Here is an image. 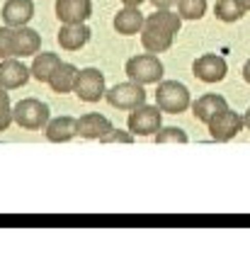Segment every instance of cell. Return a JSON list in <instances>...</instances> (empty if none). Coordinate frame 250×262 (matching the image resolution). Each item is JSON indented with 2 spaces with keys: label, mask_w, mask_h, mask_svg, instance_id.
<instances>
[{
  "label": "cell",
  "mask_w": 250,
  "mask_h": 262,
  "mask_svg": "<svg viewBox=\"0 0 250 262\" xmlns=\"http://www.w3.org/2000/svg\"><path fill=\"white\" fill-rule=\"evenodd\" d=\"M180 27H182L180 12H170V8H156V12L146 17V25L141 29V44L151 54H163L173 47Z\"/></svg>",
  "instance_id": "obj_1"
},
{
  "label": "cell",
  "mask_w": 250,
  "mask_h": 262,
  "mask_svg": "<svg viewBox=\"0 0 250 262\" xmlns=\"http://www.w3.org/2000/svg\"><path fill=\"white\" fill-rule=\"evenodd\" d=\"M124 71L129 75V80L134 83H141V85H153V83H160L163 78V61L156 56V54H139V56H131L124 66Z\"/></svg>",
  "instance_id": "obj_2"
},
{
  "label": "cell",
  "mask_w": 250,
  "mask_h": 262,
  "mask_svg": "<svg viewBox=\"0 0 250 262\" xmlns=\"http://www.w3.org/2000/svg\"><path fill=\"white\" fill-rule=\"evenodd\" d=\"M156 104L168 114H180L192 104V97H190V90H187L185 83H180V80H163V83H158Z\"/></svg>",
  "instance_id": "obj_3"
},
{
  "label": "cell",
  "mask_w": 250,
  "mask_h": 262,
  "mask_svg": "<svg viewBox=\"0 0 250 262\" xmlns=\"http://www.w3.org/2000/svg\"><path fill=\"white\" fill-rule=\"evenodd\" d=\"M12 117H15V124L22 129L39 131L49 124V107L37 97H27L12 107Z\"/></svg>",
  "instance_id": "obj_4"
},
{
  "label": "cell",
  "mask_w": 250,
  "mask_h": 262,
  "mask_svg": "<svg viewBox=\"0 0 250 262\" xmlns=\"http://www.w3.org/2000/svg\"><path fill=\"white\" fill-rule=\"evenodd\" d=\"M163 129V110L153 104H141L129 114V131L134 136H156Z\"/></svg>",
  "instance_id": "obj_5"
},
{
  "label": "cell",
  "mask_w": 250,
  "mask_h": 262,
  "mask_svg": "<svg viewBox=\"0 0 250 262\" xmlns=\"http://www.w3.org/2000/svg\"><path fill=\"white\" fill-rule=\"evenodd\" d=\"M107 102L117 110H136L141 104H146V90L141 83L127 80V83H117L114 88L107 90Z\"/></svg>",
  "instance_id": "obj_6"
},
{
  "label": "cell",
  "mask_w": 250,
  "mask_h": 262,
  "mask_svg": "<svg viewBox=\"0 0 250 262\" xmlns=\"http://www.w3.org/2000/svg\"><path fill=\"white\" fill-rule=\"evenodd\" d=\"M73 93L78 95L83 102H100L102 97L107 95V90H105V75H102L97 68H83V71L78 73Z\"/></svg>",
  "instance_id": "obj_7"
},
{
  "label": "cell",
  "mask_w": 250,
  "mask_h": 262,
  "mask_svg": "<svg viewBox=\"0 0 250 262\" xmlns=\"http://www.w3.org/2000/svg\"><path fill=\"white\" fill-rule=\"evenodd\" d=\"M209 126V136L214 141H219V143H226V141H231L238 136V131L245 126L243 122V117L238 112H231V110H223L214 117L212 122L206 124Z\"/></svg>",
  "instance_id": "obj_8"
},
{
  "label": "cell",
  "mask_w": 250,
  "mask_h": 262,
  "mask_svg": "<svg viewBox=\"0 0 250 262\" xmlns=\"http://www.w3.org/2000/svg\"><path fill=\"white\" fill-rule=\"evenodd\" d=\"M192 73L202 83H221L223 78H226V73H228V63L219 54H202L192 63Z\"/></svg>",
  "instance_id": "obj_9"
},
{
  "label": "cell",
  "mask_w": 250,
  "mask_h": 262,
  "mask_svg": "<svg viewBox=\"0 0 250 262\" xmlns=\"http://www.w3.org/2000/svg\"><path fill=\"white\" fill-rule=\"evenodd\" d=\"M32 68L17 61V56L12 58H0V88L5 90H17L29 80Z\"/></svg>",
  "instance_id": "obj_10"
},
{
  "label": "cell",
  "mask_w": 250,
  "mask_h": 262,
  "mask_svg": "<svg viewBox=\"0 0 250 262\" xmlns=\"http://www.w3.org/2000/svg\"><path fill=\"white\" fill-rule=\"evenodd\" d=\"M56 17L64 25H80L93 15V3L90 0H56Z\"/></svg>",
  "instance_id": "obj_11"
},
{
  "label": "cell",
  "mask_w": 250,
  "mask_h": 262,
  "mask_svg": "<svg viewBox=\"0 0 250 262\" xmlns=\"http://www.w3.org/2000/svg\"><path fill=\"white\" fill-rule=\"evenodd\" d=\"M90 37H93L90 27L85 22H80V25H64L58 29V37L56 39H58L61 49H66V51H80L90 41Z\"/></svg>",
  "instance_id": "obj_12"
},
{
  "label": "cell",
  "mask_w": 250,
  "mask_h": 262,
  "mask_svg": "<svg viewBox=\"0 0 250 262\" xmlns=\"http://www.w3.org/2000/svg\"><path fill=\"white\" fill-rule=\"evenodd\" d=\"M228 110L226 104V97L223 95H216V93H209V95H202L197 102H192V114H195L197 122H204L209 124L216 117L219 112Z\"/></svg>",
  "instance_id": "obj_13"
},
{
  "label": "cell",
  "mask_w": 250,
  "mask_h": 262,
  "mask_svg": "<svg viewBox=\"0 0 250 262\" xmlns=\"http://www.w3.org/2000/svg\"><path fill=\"white\" fill-rule=\"evenodd\" d=\"M114 29L124 34V37H131V34H139L143 25H146V17H143V12L139 8H131V5H124V10H119L117 15H114Z\"/></svg>",
  "instance_id": "obj_14"
},
{
  "label": "cell",
  "mask_w": 250,
  "mask_h": 262,
  "mask_svg": "<svg viewBox=\"0 0 250 262\" xmlns=\"http://www.w3.org/2000/svg\"><path fill=\"white\" fill-rule=\"evenodd\" d=\"M34 17V3L32 0H8L3 5V19L10 27H25Z\"/></svg>",
  "instance_id": "obj_15"
},
{
  "label": "cell",
  "mask_w": 250,
  "mask_h": 262,
  "mask_svg": "<svg viewBox=\"0 0 250 262\" xmlns=\"http://www.w3.org/2000/svg\"><path fill=\"white\" fill-rule=\"evenodd\" d=\"M112 129H114V126H112L110 119L97 112L83 114V117L78 119V136H83V139H102V136H107Z\"/></svg>",
  "instance_id": "obj_16"
},
{
  "label": "cell",
  "mask_w": 250,
  "mask_h": 262,
  "mask_svg": "<svg viewBox=\"0 0 250 262\" xmlns=\"http://www.w3.org/2000/svg\"><path fill=\"white\" fill-rule=\"evenodd\" d=\"M78 136V119L75 117H56L47 124V139L51 143H66Z\"/></svg>",
  "instance_id": "obj_17"
},
{
  "label": "cell",
  "mask_w": 250,
  "mask_h": 262,
  "mask_svg": "<svg viewBox=\"0 0 250 262\" xmlns=\"http://www.w3.org/2000/svg\"><path fill=\"white\" fill-rule=\"evenodd\" d=\"M15 41H17V58L37 56L41 49V34L32 27H15Z\"/></svg>",
  "instance_id": "obj_18"
},
{
  "label": "cell",
  "mask_w": 250,
  "mask_h": 262,
  "mask_svg": "<svg viewBox=\"0 0 250 262\" xmlns=\"http://www.w3.org/2000/svg\"><path fill=\"white\" fill-rule=\"evenodd\" d=\"M78 68L73 63H61L58 68L54 71V75L49 78V85H51V90L58 95H66V93H73L75 88V80H78Z\"/></svg>",
  "instance_id": "obj_19"
},
{
  "label": "cell",
  "mask_w": 250,
  "mask_h": 262,
  "mask_svg": "<svg viewBox=\"0 0 250 262\" xmlns=\"http://www.w3.org/2000/svg\"><path fill=\"white\" fill-rule=\"evenodd\" d=\"M61 63H64V61L58 58V54H49V51L37 54L34 61H32V75L37 78L39 83H49V78L54 75V71Z\"/></svg>",
  "instance_id": "obj_20"
},
{
  "label": "cell",
  "mask_w": 250,
  "mask_h": 262,
  "mask_svg": "<svg viewBox=\"0 0 250 262\" xmlns=\"http://www.w3.org/2000/svg\"><path fill=\"white\" fill-rule=\"evenodd\" d=\"M214 15H216V19H221V22H238L245 15V8H243L238 0H219L214 5Z\"/></svg>",
  "instance_id": "obj_21"
},
{
  "label": "cell",
  "mask_w": 250,
  "mask_h": 262,
  "mask_svg": "<svg viewBox=\"0 0 250 262\" xmlns=\"http://www.w3.org/2000/svg\"><path fill=\"white\" fill-rule=\"evenodd\" d=\"M177 12L182 19H202L206 12V0H177Z\"/></svg>",
  "instance_id": "obj_22"
},
{
  "label": "cell",
  "mask_w": 250,
  "mask_h": 262,
  "mask_svg": "<svg viewBox=\"0 0 250 262\" xmlns=\"http://www.w3.org/2000/svg\"><path fill=\"white\" fill-rule=\"evenodd\" d=\"M17 56V41H15V27H0V58Z\"/></svg>",
  "instance_id": "obj_23"
},
{
  "label": "cell",
  "mask_w": 250,
  "mask_h": 262,
  "mask_svg": "<svg viewBox=\"0 0 250 262\" xmlns=\"http://www.w3.org/2000/svg\"><path fill=\"white\" fill-rule=\"evenodd\" d=\"M156 143H187V134L177 126H165L156 134Z\"/></svg>",
  "instance_id": "obj_24"
},
{
  "label": "cell",
  "mask_w": 250,
  "mask_h": 262,
  "mask_svg": "<svg viewBox=\"0 0 250 262\" xmlns=\"http://www.w3.org/2000/svg\"><path fill=\"white\" fill-rule=\"evenodd\" d=\"M12 122H15V117H12V107H10L8 90H5V88H0V131H5Z\"/></svg>",
  "instance_id": "obj_25"
},
{
  "label": "cell",
  "mask_w": 250,
  "mask_h": 262,
  "mask_svg": "<svg viewBox=\"0 0 250 262\" xmlns=\"http://www.w3.org/2000/svg\"><path fill=\"white\" fill-rule=\"evenodd\" d=\"M102 143H134V134H129V131H117L112 129L107 136H102Z\"/></svg>",
  "instance_id": "obj_26"
},
{
  "label": "cell",
  "mask_w": 250,
  "mask_h": 262,
  "mask_svg": "<svg viewBox=\"0 0 250 262\" xmlns=\"http://www.w3.org/2000/svg\"><path fill=\"white\" fill-rule=\"evenodd\" d=\"M153 8H170V5H175L177 0H149Z\"/></svg>",
  "instance_id": "obj_27"
},
{
  "label": "cell",
  "mask_w": 250,
  "mask_h": 262,
  "mask_svg": "<svg viewBox=\"0 0 250 262\" xmlns=\"http://www.w3.org/2000/svg\"><path fill=\"white\" fill-rule=\"evenodd\" d=\"M243 78H245V83L250 85V58L245 61V66H243Z\"/></svg>",
  "instance_id": "obj_28"
},
{
  "label": "cell",
  "mask_w": 250,
  "mask_h": 262,
  "mask_svg": "<svg viewBox=\"0 0 250 262\" xmlns=\"http://www.w3.org/2000/svg\"><path fill=\"white\" fill-rule=\"evenodd\" d=\"M124 5H131V8H141V3H146V0H121Z\"/></svg>",
  "instance_id": "obj_29"
},
{
  "label": "cell",
  "mask_w": 250,
  "mask_h": 262,
  "mask_svg": "<svg viewBox=\"0 0 250 262\" xmlns=\"http://www.w3.org/2000/svg\"><path fill=\"white\" fill-rule=\"evenodd\" d=\"M243 122H245V126H248V131H250V107H248V112H245V117H243Z\"/></svg>",
  "instance_id": "obj_30"
},
{
  "label": "cell",
  "mask_w": 250,
  "mask_h": 262,
  "mask_svg": "<svg viewBox=\"0 0 250 262\" xmlns=\"http://www.w3.org/2000/svg\"><path fill=\"white\" fill-rule=\"evenodd\" d=\"M238 3H241V5H243L245 10H250V0H238Z\"/></svg>",
  "instance_id": "obj_31"
}]
</instances>
